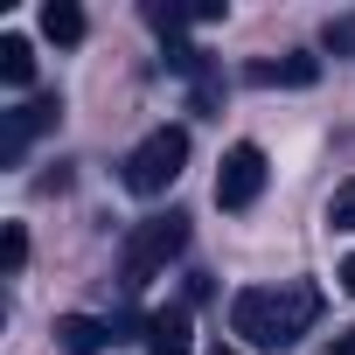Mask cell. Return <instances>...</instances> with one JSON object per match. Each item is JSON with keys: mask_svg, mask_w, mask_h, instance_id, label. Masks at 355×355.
<instances>
[{"mask_svg": "<svg viewBox=\"0 0 355 355\" xmlns=\"http://www.w3.org/2000/svg\"><path fill=\"white\" fill-rule=\"evenodd\" d=\"M313 320H320V286H306V279H286V286H244V293L230 300V334H237L244 348H258V355L293 348Z\"/></svg>", "mask_w": 355, "mask_h": 355, "instance_id": "obj_1", "label": "cell"}, {"mask_svg": "<svg viewBox=\"0 0 355 355\" xmlns=\"http://www.w3.org/2000/svg\"><path fill=\"white\" fill-rule=\"evenodd\" d=\"M182 244H189V216H182V209L132 223V237H125V251H119V272H125V286L139 293L146 279H160V272H167V258H182Z\"/></svg>", "mask_w": 355, "mask_h": 355, "instance_id": "obj_2", "label": "cell"}, {"mask_svg": "<svg viewBox=\"0 0 355 355\" xmlns=\"http://www.w3.org/2000/svg\"><path fill=\"white\" fill-rule=\"evenodd\" d=\"M189 167V132L182 125H153L132 153H125V189L132 196H167Z\"/></svg>", "mask_w": 355, "mask_h": 355, "instance_id": "obj_3", "label": "cell"}, {"mask_svg": "<svg viewBox=\"0 0 355 355\" xmlns=\"http://www.w3.org/2000/svg\"><path fill=\"white\" fill-rule=\"evenodd\" d=\"M258 196H265V146L237 139V146L223 153V167H216V202H223V209H251Z\"/></svg>", "mask_w": 355, "mask_h": 355, "instance_id": "obj_4", "label": "cell"}, {"mask_svg": "<svg viewBox=\"0 0 355 355\" xmlns=\"http://www.w3.org/2000/svg\"><path fill=\"white\" fill-rule=\"evenodd\" d=\"M56 119H63V98H56V91H42V98H28L21 112H8V125H0V160H8V167H21L28 139H35V132H49Z\"/></svg>", "mask_w": 355, "mask_h": 355, "instance_id": "obj_5", "label": "cell"}, {"mask_svg": "<svg viewBox=\"0 0 355 355\" xmlns=\"http://www.w3.org/2000/svg\"><path fill=\"white\" fill-rule=\"evenodd\" d=\"M139 327H146V355H196V334H189V306H153Z\"/></svg>", "mask_w": 355, "mask_h": 355, "instance_id": "obj_6", "label": "cell"}, {"mask_svg": "<svg viewBox=\"0 0 355 355\" xmlns=\"http://www.w3.org/2000/svg\"><path fill=\"white\" fill-rule=\"evenodd\" d=\"M56 348L63 355H105L112 348V320H98V313H56Z\"/></svg>", "mask_w": 355, "mask_h": 355, "instance_id": "obj_7", "label": "cell"}, {"mask_svg": "<svg viewBox=\"0 0 355 355\" xmlns=\"http://www.w3.org/2000/svg\"><path fill=\"white\" fill-rule=\"evenodd\" d=\"M244 84H258V91H272V84H286V91H306V84H320V56H279V63H251V70H244Z\"/></svg>", "mask_w": 355, "mask_h": 355, "instance_id": "obj_8", "label": "cell"}, {"mask_svg": "<svg viewBox=\"0 0 355 355\" xmlns=\"http://www.w3.org/2000/svg\"><path fill=\"white\" fill-rule=\"evenodd\" d=\"M42 35L63 42V49H77L84 42V8H77V0H49V8H42Z\"/></svg>", "mask_w": 355, "mask_h": 355, "instance_id": "obj_9", "label": "cell"}, {"mask_svg": "<svg viewBox=\"0 0 355 355\" xmlns=\"http://www.w3.org/2000/svg\"><path fill=\"white\" fill-rule=\"evenodd\" d=\"M0 77H8L15 91L35 84V49H28V35H0Z\"/></svg>", "mask_w": 355, "mask_h": 355, "instance_id": "obj_10", "label": "cell"}, {"mask_svg": "<svg viewBox=\"0 0 355 355\" xmlns=\"http://www.w3.org/2000/svg\"><path fill=\"white\" fill-rule=\"evenodd\" d=\"M21 265H28V230H21V223H8V230H0V272L15 279Z\"/></svg>", "mask_w": 355, "mask_h": 355, "instance_id": "obj_11", "label": "cell"}, {"mask_svg": "<svg viewBox=\"0 0 355 355\" xmlns=\"http://www.w3.org/2000/svg\"><path fill=\"white\" fill-rule=\"evenodd\" d=\"M320 42H327L334 56H355V15H341V21H327V28H320Z\"/></svg>", "mask_w": 355, "mask_h": 355, "instance_id": "obj_12", "label": "cell"}, {"mask_svg": "<svg viewBox=\"0 0 355 355\" xmlns=\"http://www.w3.org/2000/svg\"><path fill=\"white\" fill-rule=\"evenodd\" d=\"M327 223H334V230H355V182H341V189H334V202H327Z\"/></svg>", "mask_w": 355, "mask_h": 355, "instance_id": "obj_13", "label": "cell"}, {"mask_svg": "<svg viewBox=\"0 0 355 355\" xmlns=\"http://www.w3.org/2000/svg\"><path fill=\"white\" fill-rule=\"evenodd\" d=\"M327 355H355V327H341V341H334Z\"/></svg>", "mask_w": 355, "mask_h": 355, "instance_id": "obj_14", "label": "cell"}, {"mask_svg": "<svg viewBox=\"0 0 355 355\" xmlns=\"http://www.w3.org/2000/svg\"><path fill=\"white\" fill-rule=\"evenodd\" d=\"M341 293H355V258H348V265H341Z\"/></svg>", "mask_w": 355, "mask_h": 355, "instance_id": "obj_15", "label": "cell"}, {"mask_svg": "<svg viewBox=\"0 0 355 355\" xmlns=\"http://www.w3.org/2000/svg\"><path fill=\"white\" fill-rule=\"evenodd\" d=\"M209 355H237V348H209Z\"/></svg>", "mask_w": 355, "mask_h": 355, "instance_id": "obj_16", "label": "cell"}]
</instances>
